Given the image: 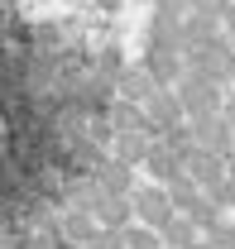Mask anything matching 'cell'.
<instances>
[{"instance_id": "6da1fadb", "label": "cell", "mask_w": 235, "mask_h": 249, "mask_svg": "<svg viewBox=\"0 0 235 249\" xmlns=\"http://www.w3.org/2000/svg\"><path fill=\"white\" fill-rule=\"evenodd\" d=\"M173 91H177V106H182V115H216V110H221V101H226V87L206 82V77L187 72V67H182V77L173 82Z\"/></svg>"}, {"instance_id": "7a4b0ae2", "label": "cell", "mask_w": 235, "mask_h": 249, "mask_svg": "<svg viewBox=\"0 0 235 249\" xmlns=\"http://www.w3.org/2000/svg\"><path fill=\"white\" fill-rule=\"evenodd\" d=\"M182 120H187V129H192L197 149H206V154H216V158L235 154V129L221 120V110H216V115H182Z\"/></svg>"}, {"instance_id": "3957f363", "label": "cell", "mask_w": 235, "mask_h": 249, "mask_svg": "<svg viewBox=\"0 0 235 249\" xmlns=\"http://www.w3.org/2000/svg\"><path fill=\"white\" fill-rule=\"evenodd\" d=\"M173 216V206H168V196H163V182H149V187H130V220H139V225H163V220Z\"/></svg>"}, {"instance_id": "277c9868", "label": "cell", "mask_w": 235, "mask_h": 249, "mask_svg": "<svg viewBox=\"0 0 235 249\" xmlns=\"http://www.w3.org/2000/svg\"><path fill=\"white\" fill-rule=\"evenodd\" d=\"M139 110H144V120H149V129H154V134L182 120V106H177V91H173V87H154V91L139 101Z\"/></svg>"}, {"instance_id": "5b68a950", "label": "cell", "mask_w": 235, "mask_h": 249, "mask_svg": "<svg viewBox=\"0 0 235 249\" xmlns=\"http://www.w3.org/2000/svg\"><path fill=\"white\" fill-rule=\"evenodd\" d=\"M139 67H144V72L158 82V87H173L177 77H182V53H177V48L144 43V53H139Z\"/></svg>"}, {"instance_id": "8992f818", "label": "cell", "mask_w": 235, "mask_h": 249, "mask_svg": "<svg viewBox=\"0 0 235 249\" xmlns=\"http://www.w3.org/2000/svg\"><path fill=\"white\" fill-rule=\"evenodd\" d=\"M144 29H149L144 43H158V48H177V53H182V15H168V10L154 5V15H149Z\"/></svg>"}, {"instance_id": "52a82bcc", "label": "cell", "mask_w": 235, "mask_h": 249, "mask_svg": "<svg viewBox=\"0 0 235 249\" xmlns=\"http://www.w3.org/2000/svg\"><path fill=\"white\" fill-rule=\"evenodd\" d=\"M111 82H116L120 101H135V106H139V101H144V96L154 91V87H158V82L149 77L139 62H135V67H116V77H111Z\"/></svg>"}, {"instance_id": "ba28073f", "label": "cell", "mask_w": 235, "mask_h": 249, "mask_svg": "<svg viewBox=\"0 0 235 249\" xmlns=\"http://www.w3.org/2000/svg\"><path fill=\"white\" fill-rule=\"evenodd\" d=\"M192 240H202V235H197L192 216H182V211H173V216L158 225V245H163V249H187Z\"/></svg>"}, {"instance_id": "9c48e42d", "label": "cell", "mask_w": 235, "mask_h": 249, "mask_svg": "<svg viewBox=\"0 0 235 249\" xmlns=\"http://www.w3.org/2000/svg\"><path fill=\"white\" fill-rule=\"evenodd\" d=\"M139 168H144L154 182H168L173 173H182V158H173L168 149H163V144H158V139H154V144L144 149V158H139Z\"/></svg>"}, {"instance_id": "30bf717a", "label": "cell", "mask_w": 235, "mask_h": 249, "mask_svg": "<svg viewBox=\"0 0 235 249\" xmlns=\"http://www.w3.org/2000/svg\"><path fill=\"white\" fill-rule=\"evenodd\" d=\"M163 196H168V206H173V211H182V216L202 201V192H197V182H192L187 173H173V178L163 182Z\"/></svg>"}, {"instance_id": "8fae6325", "label": "cell", "mask_w": 235, "mask_h": 249, "mask_svg": "<svg viewBox=\"0 0 235 249\" xmlns=\"http://www.w3.org/2000/svg\"><path fill=\"white\" fill-rule=\"evenodd\" d=\"M187 216H192V225H197V235H202V240H216V235H221V225H226V211H221V206H211V201H197V206H192V211H187Z\"/></svg>"}, {"instance_id": "7c38bea8", "label": "cell", "mask_w": 235, "mask_h": 249, "mask_svg": "<svg viewBox=\"0 0 235 249\" xmlns=\"http://www.w3.org/2000/svg\"><path fill=\"white\" fill-rule=\"evenodd\" d=\"M116 245L120 249H163V245H158V230H154V225H139V220H135V225H130V220L120 225Z\"/></svg>"}, {"instance_id": "4fadbf2b", "label": "cell", "mask_w": 235, "mask_h": 249, "mask_svg": "<svg viewBox=\"0 0 235 249\" xmlns=\"http://www.w3.org/2000/svg\"><path fill=\"white\" fill-rule=\"evenodd\" d=\"M87 5L96 10V15H106V19H111V15H120V10L130 5V0H87Z\"/></svg>"}, {"instance_id": "5bb4252c", "label": "cell", "mask_w": 235, "mask_h": 249, "mask_svg": "<svg viewBox=\"0 0 235 249\" xmlns=\"http://www.w3.org/2000/svg\"><path fill=\"white\" fill-rule=\"evenodd\" d=\"M226 5H231V0H192V10H206V15H216V19H221Z\"/></svg>"}, {"instance_id": "9a60e30c", "label": "cell", "mask_w": 235, "mask_h": 249, "mask_svg": "<svg viewBox=\"0 0 235 249\" xmlns=\"http://www.w3.org/2000/svg\"><path fill=\"white\" fill-rule=\"evenodd\" d=\"M158 10H168V15H187L192 10V0H154Z\"/></svg>"}, {"instance_id": "2e32d148", "label": "cell", "mask_w": 235, "mask_h": 249, "mask_svg": "<svg viewBox=\"0 0 235 249\" xmlns=\"http://www.w3.org/2000/svg\"><path fill=\"white\" fill-rule=\"evenodd\" d=\"M226 178H231V187H235V154L226 158Z\"/></svg>"}, {"instance_id": "e0dca14e", "label": "cell", "mask_w": 235, "mask_h": 249, "mask_svg": "<svg viewBox=\"0 0 235 249\" xmlns=\"http://www.w3.org/2000/svg\"><path fill=\"white\" fill-rule=\"evenodd\" d=\"M226 87H235V62H231V77H226Z\"/></svg>"}, {"instance_id": "ac0fdd59", "label": "cell", "mask_w": 235, "mask_h": 249, "mask_svg": "<svg viewBox=\"0 0 235 249\" xmlns=\"http://www.w3.org/2000/svg\"><path fill=\"white\" fill-rule=\"evenodd\" d=\"M135 5H154V0H135Z\"/></svg>"}]
</instances>
